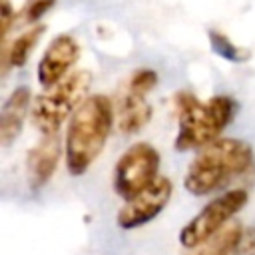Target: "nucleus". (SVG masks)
I'll return each instance as SVG.
<instances>
[{"label": "nucleus", "mask_w": 255, "mask_h": 255, "mask_svg": "<svg viewBox=\"0 0 255 255\" xmlns=\"http://www.w3.org/2000/svg\"><path fill=\"white\" fill-rule=\"evenodd\" d=\"M239 179H255V151L245 139L219 137L197 149L185 169L183 187L191 195L203 197Z\"/></svg>", "instance_id": "obj_1"}, {"label": "nucleus", "mask_w": 255, "mask_h": 255, "mask_svg": "<svg viewBox=\"0 0 255 255\" xmlns=\"http://www.w3.org/2000/svg\"><path fill=\"white\" fill-rule=\"evenodd\" d=\"M114 122L116 110L106 94H92L80 104L64 133V161L70 175L80 177L92 167L112 135Z\"/></svg>", "instance_id": "obj_2"}, {"label": "nucleus", "mask_w": 255, "mask_h": 255, "mask_svg": "<svg viewBox=\"0 0 255 255\" xmlns=\"http://www.w3.org/2000/svg\"><path fill=\"white\" fill-rule=\"evenodd\" d=\"M173 110L179 126L173 147L183 153L219 139L223 129L233 122L239 106L227 94H215L207 102H201L193 92L181 90L173 94Z\"/></svg>", "instance_id": "obj_3"}, {"label": "nucleus", "mask_w": 255, "mask_h": 255, "mask_svg": "<svg viewBox=\"0 0 255 255\" xmlns=\"http://www.w3.org/2000/svg\"><path fill=\"white\" fill-rule=\"evenodd\" d=\"M92 74L88 70H76L58 84L44 88V92L32 100V126L42 135L58 133L62 124L68 122L80 104L88 98Z\"/></svg>", "instance_id": "obj_4"}, {"label": "nucleus", "mask_w": 255, "mask_h": 255, "mask_svg": "<svg viewBox=\"0 0 255 255\" xmlns=\"http://www.w3.org/2000/svg\"><path fill=\"white\" fill-rule=\"evenodd\" d=\"M249 193L245 187H233L203 205L179 231V243L185 249H195L225 225L247 205Z\"/></svg>", "instance_id": "obj_5"}, {"label": "nucleus", "mask_w": 255, "mask_h": 255, "mask_svg": "<svg viewBox=\"0 0 255 255\" xmlns=\"http://www.w3.org/2000/svg\"><path fill=\"white\" fill-rule=\"evenodd\" d=\"M159 163L161 155L149 141L131 143L114 165V191L126 201L131 199L159 177Z\"/></svg>", "instance_id": "obj_6"}, {"label": "nucleus", "mask_w": 255, "mask_h": 255, "mask_svg": "<svg viewBox=\"0 0 255 255\" xmlns=\"http://www.w3.org/2000/svg\"><path fill=\"white\" fill-rule=\"evenodd\" d=\"M159 76L153 68H137L126 82L118 106V128L122 133H137L151 120V104L147 94L157 86Z\"/></svg>", "instance_id": "obj_7"}, {"label": "nucleus", "mask_w": 255, "mask_h": 255, "mask_svg": "<svg viewBox=\"0 0 255 255\" xmlns=\"http://www.w3.org/2000/svg\"><path fill=\"white\" fill-rule=\"evenodd\" d=\"M171 193H173L171 179L165 175H159L149 187H145L143 191H139L120 207L116 215L118 227L129 231L153 221L167 207Z\"/></svg>", "instance_id": "obj_8"}, {"label": "nucleus", "mask_w": 255, "mask_h": 255, "mask_svg": "<svg viewBox=\"0 0 255 255\" xmlns=\"http://www.w3.org/2000/svg\"><path fill=\"white\" fill-rule=\"evenodd\" d=\"M82 54V46L72 34H58L44 50L38 66L36 78L42 88H50L72 74L74 64Z\"/></svg>", "instance_id": "obj_9"}, {"label": "nucleus", "mask_w": 255, "mask_h": 255, "mask_svg": "<svg viewBox=\"0 0 255 255\" xmlns=\"http://www.w3.org/2000/svg\"><path fill=\"white\" fill-rule=\"evenodd\" d=\"M64 145L58 133L42 135L34 147L26 153V179L32 191L42 189L56 173L62 159Z\"/></svg>", "instance_id": "obj_10"}, {"label": "nucleus", "mask_w": 255, "mask_h": 255, "mask_svg": "<svg viewBox=\"0 0 255 255\" xmlns=\"http://www.w3.org/2000/svg\"><path fill=\"white\" fill-rule=\"evenodd\" d=\"M32 92L28 86H18L16 90H12V94L6 98V102L2 104L0 110V143L4 147H8L10 143H14L22 129H24V122L32 110Z\"/></svg>", "instance_id": "obj_11"}, {"label": "nucleus", "mask_w": 255, "mask_h": 255, "mask_svg": "<svg viewBox=\"0 0 255 255\" xmlns=\"http://www.w3.org/2000/svg\"><path fill=\"white\" fill-rule=\"evenodd\" d=\"M46 26L44 24H36L30 30H24L22 34H18L12 42H4L0 48V64H2V76L8 74L10 68H22L32 50L36 48V44L40 42V38L44 36Z\"/></svg>", "instance_id": "obj_12"}, {"label": "nucleus", "mask_w": 255, "mask_h": 255, "mask_svg": "<svg viewBox=\"0 0 255 255\" xmlns=\"http://www.w3.org/2000/svg\"><path fill=\"white\" fill-rule=\"evenodd\" d=\"M243 235H245V231H243L241 223L231 221L221 231H217L213 237H209L207 241H203L201 245L191 249V253H187V255H233L239 249Z\"/></svg>", "instance_id": "obj_13"}, {"label": "nucleus", "mask_w": 255, "mask_h": 255, "mask_svg": "<svg viewBox=\"0 0 255 255\" xmlns=\"http://www.w3.org/2000/svg\"><path fill=\"white\" fill-rule=\"evenodd\" d=\"M207 38H209V46H211L213 54H217L219 58H223V60H227L231 64H241V62H245L249 58L247 50L239 48L227 34H223L219 30H209Z\"/></svg>", "instance_id": "obj_14"}, {"label": "nucleus", "mask_w": 255, "mask_h": 255, "mask_svg": "<svg viewBox=\"0 0 255 255\" xmlns=\"http://www.w3.org/2000/svg\"><path fill=\"white\" fill-rule=\"evenodd\" d=\"M54 4L56 0H24L22 8L16 14V22L36 26V22H40L54 8Z\"/></svg>", "instance_id": "obj_15"}, {"label": "nucleus", "mask_w": 255, "mask_h": 255, "mask_svg": "<svg viewBox=\"0 0 255 255\" xmlns=\"http://www.w3.org/2000/svg\"><path fill=\"white\" fill-rule=\"evenodd\" d=\"M16 10L12 8L10 0H0V32H2V44L8 42V34L12 26L16 24Z\"/></svg>", "instance_id": "obj_16"}]
</instances>
